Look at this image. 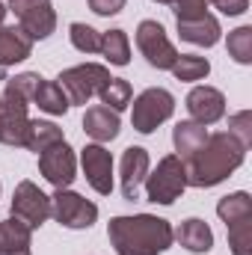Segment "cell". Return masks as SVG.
<instances>
[{
	"instance_id": "6da1fadb",
	"label": "cell",
	"mask_w": 252,
	"mask_h": 255,
	"mask_svg": "<svg viewBox=\"0 0 252 255\" xmlns=\"http://www.w3.org/2000/svg\"><path fill=\"white\" fill-rule=\"evenodd\" d=\"M247 157V148L229 133V130H217L208 133V139L202 142L199 151H193L184 160L187 169V187H217L223 184Z\"/></svg>"
},
{
	"instance_id": "7a4b0ae2",
	"label": "cell",
	"mask_w": 252,
	"mask_h": 255,
	"mask_svg": "<svg viewBox=\"0 0 252 255\" xmlns=\"http://www.w3.org/2000/svg\"><path fill=\"white\" fill-rule=\"evenodd\" d=\"M107 238L116 255H163L175 244L169 220L154 214L113 217L107 226Z\"/></svg>"
},
{
	"instance_id": "3957f363",
	"label": "cell",
	"mask_w": 252,
	"mask_h": 255,
	"mask_svg": "<svg viewBox=\"0 0 252 255\" xmlns=\"http://www.w3.org/2000/svg\"><path fill=\"white\" fill-rule=\"evenodd\" d=\"M145 199L154 205H172L181 193L187 190V169L178 154H166L157 160L154 169H148L145 181Z\"/></svg>"
},
{
	"instance_id": "277c9868",
	"label": "cell",
	"mask_w": 252,
	"mask_h": 255,
	"mask_svg": "<svg viewBox=\"0 0 252 255\" xmlns=\"http://www.w3.org/2000/svg\"><path fill=\"white\" fill-rule=\"evenodd\" d=\"M130 125L139 133H154L172 113H175V95L163 86H148L130 101Z\"/></svg>"
},
{
	"instance_id": "5b68a950",
	"label": "cell",
	"mask_w": 252,
	"mask_h": 255,
	"mask_svg": "<svg viewBox=\"0 0 252 255\" xmlns=\"http://www.w3.org/2000/svg\"><path fill=\"white\" fill-rule=\"evenodd\" d=\"M110 80V68L101 63H80V65H71V68H65L60 71V77H57V83L63 86V92L68 95V104L74 107V104H89V98H95L101 89H104V83Z\"/></svg>"
},
{
	"instance_id": "8992f818",
	"label": "cell",
	"mask_w": 252,
	"mask_h": 255,
	"mask_svg": "<svg viewBox=\"0 0 252 255\" xmlns=\"http://www.w3.org/2000/svg\"><path fill=\"white\" fill-rule=\"evenodd\" d=\"M133 39H136L139 54L145 57V63L151 65V68H157V71H169V68L175 65L178 51H175V45L169 42V36H166V30H163L160 21H151V18L139 21Z\"/></svg>"
},
{
	"instance_id": "52a82bcc",
	"label": "cell",
	"mask_w": 252,
	"mask_h": 255,
	"mask_svg": "<svg viewBox=\"0 0 252 255\" xmlns=\"http://www.w3.org/2000/svg\"><path fill=\"white\" fill-rule=\"evenodd\" d=\"M51 217L65 226V229H92L98 220V205L83 199L80 193L68 190V187H57V193L51 196Z\"/></svg>"
},
{
	"instance_id": "ba28073f",
	"label": "cell",
	"mask_w": 252,
	"mask_h": 255,
	"mask_svg": "<svg viewBox=\"0 0 252 255\" xmlns=\"http://www.w3.org/2000/svg\"><path fill=\"white\" fill-rule=\"evenodd\" d=\"M6 6H9V12H15L18 27L33 42H42L57 30V12H54L51 0H9Z\"/></svg>"
},
{
	"instance_id": "9c48e42d",
	"label": "cell",
	"mask_w": 252,
	"mask_h": 255,
	"mask_svg": "<svg viewBox=\"0 0 252 255\" xmlns=\"http://www.w3.org/2000/svg\"><path fill=\"white\" fill-rule=\"evenodd\" d=\"M12 217L30 226L33 232L42 229L51 220V196H45L33 181H18V187L12 193Z\"/></svg>"
},
{
	"instance_id": "30bf717a",
	"label": "cell",
	"mask_w": 252,
	"mask_h": 255,
	"mask_svg": "<svg viewBox=\"0 0 252 255\" xmlns=\"http://www.w3.org/2000/svg\"><path fill=\"white\" fill-rule=\"evenodd\" d=\"M39 175L54 187H71L77 178V154L65 139L39 154Z\"/></svg>"
},
{
	"instance_id": "8fae6325",
	"label": "cell",
	"mask_w": 252,
	"mask_h": 255,
	"mask_svg": "<svg viewBox=\"0 0 252 255\" xmlns=\"http://www.w3.org/2000/svg\"><path fill=\"white\" fill-rule=\"evenodd\" d=\"M80 166H83V175L89 181V187L101 196H110L113 193V154L98 145V142H89L83 151H80Z\"/></svg>"
},
{
	"instance_id": "7c38bea8",
	"label": "cell",
	"mask_w": 252,
	"mask_h": 255,
	"mask_svg": "<svg viewBox=\"0 0 252 255\" xmlns=\"http://www.w3.org/2000/svg\"><path fill=\"white\" fill-rule=\"evenodd\" d=\"M151 169V160H148V151L142 145H130L122 151V160H119V184H122V196L127 202H136L139 190H142V181Z\"/></svg>"
},
{
	"instance_id": "4fadbf2b",
	"label": "cell",
	"mask_w": 252,
	"mask_h": 255,
	"mask_svg": "<svg viewBox=\"0 0 252 255\" xmlns=\"http://www.w3.org/2000/svg\"><path fill=\"white\" fill-rule=\"evenodd\" d=\"M190 119L199 125H214L226 116V95L214 86H193L184 101Z\"/></svg>"
},
{
	"instance_id": "5bb4252c",
	"label": "cell",
	"mask_w": 252,
	"mask_h": 255,
	"mask_svg": "<svg viewBox=\"0 0 252 255\" xmlns=\"http://www.w3.org/2000/svg\"><path fill=\"white\" fill-rule=\"evenodd\" d=\"M27 128H30L27 104L0 98V145L24 148V142H27Z\"/></svg>"
},
{
	"instance_id": "9a60e30c",
	"label": "cell",
	"mask_w": 252,
	"mask_h": 255,
	"mask_svg": "<svg viewBox=\"0 0 252 255\" xmlns=\"http://www.w3.org/2000/svg\"><path fill=\"white\" fill-rule=\"evenodd\" d=\"M83 130H86V136H89L92 142L104 145V142H110V139L119 136L122 119H119L116 110H110V107H104V104H95V107H89L86 116H83Z\"/></svg>"
},
{
	"instance_id": "2e32d148",
	"label": "cell",
	"mask_w": 252,
	"mask_h": 255,
	"mask_svg": "<svg viewBox=\"0 0 252 255\" xmlns=\"http://www.w3.org/2000/svg\"><path fill=\"white\" fill-rule=\"evenodd\" d=\"M33 54V39L21 27H0V74Z\"/></svg>"
},
{
	"instance_id": "e0dca14e",
	"label": "cell",
	"mask_w": 252,
	"mask_h": 255,
	"mask_svg": "<svg viewBox=\"0 0 252 255\" xmlns=\"http://www.w3.org/2000/svg\"><path fill=\"white\" fill-rule=\"evenodd\" d=\"M172 238L187 250V253H196V255H205L214 250V232H211V226L205 223V220H199V217H190L184 220L178 229H172Z\"/></svg>"
},
{
	"instance_id": "ac0fdd59",
	"label": "cell",
	"mask_w": 252,
	"mask_h": 255,
	"mask_svg": "<svg viewBox=\"0 0 252 255\" xmlns=\"http://www.w3.org/2000/svg\"><path fill=\"white\" fill-rule=\"evenodd\" d=\"M175 24H178V36L190 45H199V48H214L223 36V27L211 12L196 18V21H175Z\"/></svg>"
},
{
	"instance_id": "d6986e66",
	"label": "cell",
	"mask_w": 252,
	"mask_h": 255,
	"mask_svg": "<svg viewBox=\"0 0 252 255\" xmlns=\"http://www.w3.org/2000/svg\"><path fill=\"white\" fill-rule=\"evenodd\" d=\"M33 229L9 217L0 223V255H33Z\"/></svg>"
},
{
	"instance_id": "ffe728a7",
	"label": "cell",
	"mask_w": 252,
	"mask_h": 255,
	"mask_svg": "<svg viewBox=\"0 0 252 255\" xmlns=\"http://www.w3.org/2000/svg\"><path fill=\"white\" fill-rule=\"evenodd\" d=\"M205 139H208V128L193 122V119H184V122H178L172 128V145H175L181 160H187L193 151H199Z\"/></svg>"
},
{
	"instance_id": "44dd1931",
	"label": "cell",
	"mask_w": 252,
	"mask_h": 255,
	"mask_svg": "<svg viewBox=\"0 0 252 255\" xmlns=\"http://www.w3.org/2000/svg\"><path fill=\"white\" fill-rule=\"evenodd\" d=\"M33 104H39V110L48 113V116H65L71 110L68 95L63 92V86L57 80H45V77L39 80V89L33 95Z\"/></svg>"
},
{
	"instance_id": "7402d4cb",
	"label": "cell",
	"mask_w": 252,
	"mask_h": 255,
	"mask_svg": "<svg viewBox=\"0 0 252 255\" xmlns=\"http://www.w3.org/2000/svg\"><path fill=\"white\" fill-rule=\"evenodd\" d=\"M63 139H65V136H63V128H60V125L45 122V119H30L24 148H27V151L42 154L45 148H51V145H57V142H63Z\"/></svg>"
},
{
	"instance_id": "603a6c76",
	"label": "cell",
	"mask_w": 252,
	"mask_h": 255,
	"mask_svg": "<svg viewBox=\"0 0 252 255\" xmlns=\"http://www.w3.org/2000/svg\"><path fill=\"white\" fill-rule=\"evenodd\" d=\"M217 217L232 226V223H241V220H252V196L247 190L229 193L217 202Z\"/></svg>"
},
{
	"instance_id": "cb8c5ba5",
	"label": "cell",
	"mask_w": 252,
	"mask_h": 255,
	"mask_svg": "<svg viewBox=\"0 0 252 255\" xmlns=\"http://www.w3.org/2000/svg\"><path fill=\"white\" fill-rule=\"evenodd\" d=\"M98 54L107 60L110 65H127L130 63V39H127L125 30H107L101 33V48Z\"/></svg>"
},
{
	"instance_id": "d4e9b609",
	"label": "cell",
	"mask_w": 252,
	"mask_h": 255,
	"mask_svg": "<svg viewBox=\"0 0 252 255\" xmlns=\"http://www.w3.org/2000/svg\"><path fill=\"white\" fill-rule=\"evenodd\" d=\"M39 80H42V74H36V71H21V74H15V77H6L3 98L30 107V104H33V95H36V89H39Z\"/></svg>"
},
{
	"instance_id": "484cf974",
	"label": "cell",
	"mask_w": 252,
	"mask_h": 255,
	"mask_svg": "<svg viewBox=\"0 0 252 255\" xmlns=\"http://www.w3.org/2000/svg\"><path fill=\"white\" fill-rule=\"evenodd\" d=\"M169 71L181 83H196V80H205L211 74V63L205 57H199V54H178V60Z\"/></svg>"
},
{
	"instance_id": "4316f807",
	"label": "cell",
	"mask_w": 252,
	"mask_h": 255,
	"mask_svg": "<svg viewBox=\"0 0 252 255\" xmlns=\"http://www.w3.org/2000/svg\"><path fill=\"white\" fill-rule=\"evenodd\" d=\"M98 98H101L104 107L122 113L125 107H130V101H133V89H130V83H127L125 77H110L104 83V89L98 92Z\"/></svg>"
},
{
	"instance_id": "83f0119b",
	"label": "cell",
	"mask_w": 252,
	"mask_h": 255,
	"mask_svg": "<svg viewBox=\"0 0 252 255\" xmlns=\"http://www.w3.org/2000/svg\"><path fill=\"white\" fill-rule=\"evenodd\" d=\"M226 48H229V57L238 65H252V27L250 24L232 30L229 39H226Z\"/></svg>"
},
{
	"instance_id": "f1b7e54d",
	"label": "cell",
	"mask_w": 252,
	"mask_h": 255,
	"mask_svg": "<svg viewBox=\"0 0 252 255\" xmlns=\"http://www.w3.org/2000/svg\"><path fill=\"white\" fill-rule=\"evenodd\" d=\"M68 39L80 54H98V48H101V33L95 27L83 24V21H74L68 27Z\"/></svg>"
},
{
	"instance_id": "f546056e",
	"label": "cell",
	"mask_w": 252,
	"mask_h": 255,
	"mask_svg": "<svg viewBox=\"0 0 252 255\" xmlns=\"http://www.w3.org/2000/svg\"><path fill=\"white\" fill-rule=\"evenodd\" d=\"M229 229V247L232 255H252V220H241L226 226Z\"/></svg>"
},
{
	"instance_id": "4dcf8cb0",
	"label": "cell",
	"mask_w": 252,
	"mask_h": 255,
	"mask_svg": "<svg viewBox=\"0 0 252 255\" xmlns=\"http://www.w3.org/2000/svg\"><path fill=\"white\" fill-rule=\"evenodd\" d=\"M229 133L250 151V145H252V110L232 113V116H229Z\"/></svg>"
},
{
	"instance_id": "1f68e13d",
	"label": "cell",
	"mask_w": 252,
	"mask_h": 255,
	"mask_svg": "<svg viewBox=\"0 0 252 255\" xmlns=\"http://www.w3.org/2000/svg\"><path fill=\"white\" fill-rule=\"evenodd\" d=\"M175 21H196L202 15H208V0H175Z\"/></svg>"
},
{
	"instance_id": "d6a6232c",
	"label": "cell",
	"mask_w": 252,
	"mask_h": 255,
	"mask_svg": "<svg viewBox=\"0 0 252 255\" xmlns=\"http://www.w3.org/2000/svg\"><path fill=\"white\" fill-rule=\"evenodd\" d=\"M86 3H89V9H92L95 15L110 18V15H119V12L125 9L127 0H86Z\"/></svg>"
},
{
	"instance_id": "836d02e7",
	"label": "cell",
	"mask_w": 252,
	"mask_h": 255,
	"mask_svg": "<svg viewBox=\"0 0 252 255\" xmlns=\"http://www.w3.org/2000/svg\"><path fill=\"white\" fill-rule=\"evenodd\" d=\"M208 3H214L223 15H244L247 9H250V0H208Z\"/></svg>"
},
{
	"instance_id": "e575fe53",
	"label": "cell",
	"mask_w": 252,
	"mask_h": 255,
	"mask_svg": "<svg viewBox=\"0 0 252 255\" xmlns=\"http://www.w3.org/2000/svg\"><path fill=\"white\" fill-rule=\"evenodd\" d=\"M6 12H9V9H6V3L0 0V27H3V18H6Z\"/></svg>"
},
{
	"instance_id": "d590c367",
	"label": "cell",
	"mask_w": 252,
	"mask_h": 255,
	"mask_svg": "<svg viewBox=\"0 0 252 255\" xmlns=\"http://www.w3.org/2000/svg\"><path fill=\"white\" fill-rule=\"evenodd\" d=\"M154 3H163V6H166V3H175V0H154Z\"/></svg>"
},
{
	"instance_id": "8d00e7d4",
	"label": "cell",
	"mask_w": 252,
	"mask_h": 255,
	"mask_svg": "<svg viewBox=\"0 0 252 255\" xmlns=\"http://www.w3.org/2000/svg\"><path fill=\"white\" fill-rule=\"evenodd\" d=\"M0 190H3V184H0Z\"/></svg>"
}]
</instances>
